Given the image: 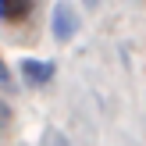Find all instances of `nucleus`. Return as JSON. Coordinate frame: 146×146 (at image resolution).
Here are the masks:
<instances>
[{
  "label": "nucleus",
  "instance_id": "obj_3",
  "mask_svg": "<svg viewBox=\"0 0 146 146\" xmlns=\"http://www.w3.org/2000/svg\"><path fill=\"white\" fill-rule=\"evenodd\" d=\"M32 14V0H0V21L7 25H18Z\"/></svg>",
  "mask_w": 146,
  "mask_h": 146
},
{
  "label": "nucleus",
  "instance_id": "obj_2",
  "mask_svg": "<svg viewBox=\"0 0 146 146\" xmlns=\"http://www.w3.org/2000/svg\"><path fill=\"white\" fill-rule=\"evenodd\" d=\"M18 71H21V78H25L29 86H46L50 78L57 75V64H54V61H36V57H25V61L18 64Z\"/></svg>",
  "mask_w": 146,
  "mask_h": 146
},
{
  "label": "nucleus",
  "instance_id": "obj_6",
  "mask_svg": "<svg viewBox=\"0 0 146 146\" xmlns=\"http://www.w3.org/2000/svg\"><path fill=\"white\" fill-rule=\"evenodd\" d=\"M89 4H96V0H89Z\"/></svg>",
  "mask_w": 146,
  "mask_h": 146
},
{
  "label": "nucleus",
  "instance_id": "obj_1",
  "mask_svg": "<svg viewBox=\"0 0 146 146\" xmlns=\"http://www.w3.org/2000/svg\"><path fill=\"white\" fill-rule=\"evenodd\" d=\"M50 32H54L57 43L75 39V32H78V14H75V7H71L68 0H57V4H54V14H50Z\"/></svg>",
  "mask_w": 146,
  "mask_h": 146
},
{
  "label": "nucleus",
  "instance_id": "obj_4",
  "mask_svg": "<svg viewBox=\"0 0 146 146\" xmlns=\"http://www.w3.org/2000/svg\"><path fill=\"white\" fill-rule=\"evenodd\" d=\"M0 86H4V89H11V86H14V78H11V68L4 64V57H0Z\"/></svg>",
  "mask_w": 146,
  "mask_h": 146
},
{
  "label": "nucleus",
  "instance_id": "obj_5",
  "mask_svg": "<svg viewBox=\"0 0 146 146\" xmlns=\"http://www.w3.org/2000/svg\"><path fill=\"white\" fill-rule=\"evenodd\" d=\"M11 125V111H7V104H0V132Z\"/></svg>",
  "mask_w": 146,
  "mask_h": 146
}]
</instances>
